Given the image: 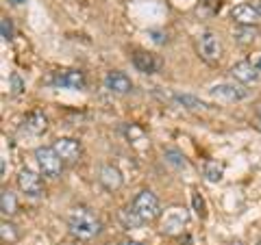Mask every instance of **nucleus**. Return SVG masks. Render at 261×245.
I'll return each mask as SVG.
<instances>
[{
    "mask_svg": "<svg viewBox=\"0 0 261 245\" xmlns=\"http://www.w3.org/2000/svg\"><path fill=\"white\" fill-rule=\"evenodd\" d=\"M68 230L76 241H92L102 232V222L87 206H72L68 213Z\"/></svg>",
    "mask_w": 261,
    "mask_h": 245,
    "instance_id": "nucleus-1",
    "label": "nucleus"
},
{
    "mask_svg": "<svg viewBox=\"0 0 261 245\" xmlns=\"http://www.w3.org/2000/svg\"><path fill=\"white\" fill-rule=\"evenodd\" d=\"M196 50H198L200 59L209 65H218L224 56V44L216 30H202L196 37Z\"/></svg>",
    "mask_w": 261,
    "mask_h": 245,
    "instance_id": "nucleus-2",
    "label": "nucleus"
},
{
    "mask_svg": "<svg viewBox=\"0 0 261 245\" xmlns=\"http://www.w3.org/2000/svg\"><path fill=\"white\" fill-rule=\"evenodd\" d=\"M130 206H133L135 213L144 219V224L157 222V219H161V213H163L161 202L152 189H142L133 200H130Z\"/></svg>",
    "mask_w": 261,
    "mask_h": 245,
    "instance_id": "nucleus-3",
    "label": "nucleus"
},
{
    "mask_svg": "<svg viewBox=\"0 0 261 245\" xmlns=\"http://www.w3.org/2000/svg\"><path fill=\"white\" fill-rule=\"evenodd\" d=\"M190 226V210L185 206H170L161 213L159 230L166 236H178L187 230Z\"/></svg>",
    "mask_w": 261,
    "mask_h": 245,
    "instance_id": "nucleus-4",
    "label": "nucleus"
},
{
    "mask_svg": "<svg viewBox=\"0 0 261 245\" xmlns=\"http://www.w3.org/2000/svg\"><path fill=\"white\" fill-rule=\"evenodd\" d=\"M35 161H37L39 174L44 178H50V180L61 178L65 163L61 161L59 154L55 152L53 145H39V148H35Z\"/></svg>",
    "mask_w": 261,
    "mask_h": 245,
    "instance_id": "nucleus-5",
    "label": "nucleus"
},
{
    "mask_svg": "<svg viewBox=\"0 0 261 245\" xmlns=\"http://www.w3.org/2000/svg\"><path fill=\"white\" fill-rule=\"evenodd\" d=\"M15 182H18V189L27 195V198H31V200H39L44 195V191H46L42 174H37V171H33L29 167H22L18 171Z\"/></svg>",
    "mask_w": 261,
    "mask_h": 245,
    "instance_id": "nucleus-6",
    "label": "nucleus"
},
{
    "mask_svg": "<svg viewBox=\"0 0 261 245\" xmlns=\"http://www.w3.org/2000/svg\"><path fill=\"white\" fill-rule=\"evenodd\" d=\"M53 148L61 157V161L65 163V165H76V163L81 161V157H83V145H81V141H79V139H74V137H59V139H55Z\"/></svg>",
    "mask_w": 261,
    "mask_h": 245,
    "instance_id": "nucleus-7",
    "label": "nucleus"
},
{
    "mask_svg": "<svg viewBox=\"0 0 261 245\" xmlns=\"http://www.w3.org/2000/svg\"><path fill=\"white\" fill-rule=\"evenodd\" d=\"M53 85L59 89H72V91H81L87 87L85 72L81 70H59L53 76Z\"/></svg>",
    "mask_w": 261,
    "mask_h": 245,
    "instance_id": "nucleus-8",
    "label": "nucleus"
},
{
    "mask_svg": "<svg viewBox=\"0 0 261 245\" xmlns=\"http://www.w3.org/2000/svg\"><path fill=\"white\" fill-rule=\"evenodd\" d=\"M209 94L220 102H242L248 98V91L238 83H218L209 89Z\"/></svg>",
    "mask_w": 261,
    "mask_h": 245,
    "instance_id": "nucleus-9",
    "label": "nucleus"
},
{
    "mask_svg": "<svg viewBox=\"0 0 261 245\" xmlns=\"http://www.w3.org/2000/svg\"><path fill=\"white\" fill-rule=\"evenodd\" d=\"M231 18L238 26H259L261 24V13L257 11L255 5H248V3L235 5L231 9Z\"/></svg>",
    "mask_w": 261,
    "mask_h": 245,
    "instance_id": "nucleus-10",
    "label": "nucleus"
},
{
    "mask_svg": "<svg viewBox=\"0 0 261 245\" xmlns=\"http://www.w3.org/2000/svg\"><path fill=\"white\" fill-rule=\"evenodd\" d=\"M105 87H107L111 94H116V96H126V94L133 91V80H130L124 72L111 70V72L105 74Z\"/></svg>",
    "mask_w": 261,
    "mask_h": 245,
    "instance_id": "nucleus-11",
    "label": "nucleus"
},
{
    "mask_svg": "<svg viewBox=\"0 0 261 245\" xmlns=\"http://www.w3.org/2000/svg\"><path fill=\"white\" fill-rule=\"evenodd\" d=\"M231 76L235 83H240V85H252L259 80L261 70L252 61H240L231 68Z\"/></svg>",
    "mask_w": 261,
    "mask_h": 245,
    "instance_id": "nucleus-12",
    "label": "nucleus"
},
{
    "mask_svg": "<svg viewBox=\"0 0 261 245\" xmlns=\"http://www.w3.org/2000/svg\"><path fill=\"white\" fill-rule=\"evenodd\" d=\"M98 182H100L107 191H118L122 189V185H124V176H122V171L116 167V165H100L98 169Z\"/></svg>",
    "mask_w": 261,
    "mask_h": 245,
    "instance_id": "nucleus-13",
    "label": "nucleus"
},
{
    "mask_svg": "<svg viewBox=\"0 0 261 245\" xmlns=\"http://www.w3.org/2000/svg\"><path fill=\"white\" fill-rule=\"evenodd\" d=\"M130 61H133L135 65V70L137 72H142V74H154V72H159V59L154 56L152 52L148 50H133V54H130Z\"/></svg>",
    "mask_w": 261,
    "mask_h": 245,
    "instance_id": "nucleus-14",
    "label": "nucleus"
},
{
    "mask_svg": "<svg viewBox=\"0 0 261 245\" xmlns=\"http://www.w3.org/2000/svg\"><path fill=\"white\" fill-rule=\"evenodd\" d=\"M46 128H48V117L42 111H33L27 115V119H24V130L31 135H42Z\"/></svg>",
    "mask_w": 261,
    "mask_h": 245,
    "instance_id": "nucleus-15",
    "label": "nucleus"
},
{
    "mask_svg": "<svg viewBox=\"0 0 261 245\" xmlns=\"http://www.w3.org/2000/svg\"><path fill=\"white\" fill-rule=\"evenodd\" d=\"M174 102L181 104V107L190 109V111H202V109H211L205 100H200V98H196L192 94H174Z\"/></svg>",
    "mask_w": 261,
    "mask_h": 245,
    "instance_id": "nucleus-16",
    "label": "nucleus"
},
{
    "mask_svg": "<svg viewBox=\"0 0 261 245\" xmlns=\"http://www.w3.org/2000/svg\"><path fill=\"white\" fill-rule=\"evenodd\" d=\"M120 222H122V226H124L126 230H137V228H142V226H144V219L135 213L130 204L120 210Z\"/></svg>",
    "mask_w": 261,
    "mask_h": 245,
    "instance_id": "nucleus-17",
    "label": "nucleus"
},
{
    "mask_svg": "<svg viewBox=\"0 0 261 245\" xmlns=\"http://www.w3.org/2000/svg\"><path fill=\"white\" fill-rule=\"evenodd\" d=\"M0 210L5 217H11L18 210V198L11 189H3V193H0Z\"/></svg>",
    "mask_w": 261,
    "mask_h": 245,
    "instance_id": "nucleus-18",
    "label": "nucleus"
},
{
    "mask_svg": "<svg viewBox=\"0 0 261 245\" xmlns=\"http://www.w3.org/2000/svg\"><path fill=\"white\" fill-rule=\"evenodd\" d=\"M0 236H3V243H9L13 245L15 241H20V230L18 226H15L11 219H3V224H0Z\"/></svg>",
    "mask_w": 261,
    "mask_h": 245,
    "instance_id": "nucleus-19",
    "label": "nucleus"
},
{
    "mask_svg": "<svg viewBox=\"0 0 261 245\" xmlns=\"http://www.w3.org/2000/svg\"><path fill=\"white\" fill-rule=\"evenodd\" d=\"M257 35H259V26H238L233 30V39L238 44H252L257 39Z\"/></svg>",
    "mask_w": 261,
    "mask_h": 245,
    "instance_id": "nucleus-20",
    "label": "nucleus"
},
{
    "mask_svg": "<svg viewBox=\"0 0 261 245\" xmlns=\"http://www.w3.org/2000/svg\"><path fill=\"white\" fill-rule=\"evenodd\" d=\"M163 159H166L168 165H172V167H176V169H185V167H187L185 154L178 152V150H174V148H168L166 152H163Z\"/></svg>",
    "mask_w": 261,
    "mask_h": 245,
    "instance_id": "nucleus-21",
    "label": "nucleus"
},
{
    "mask_svg": "<svg viewBox=\"0 0 261 245\" xmlns=\"http://www.w3.org/2000/svg\"><path fill=\"white\" fill-rule=\"evenodd\" d=\"M202 174H205V178L209 182H220L222 180V176H224V169L220 167L216 161H209L205 165V169H202Z\"/></svg>",
    "mask_w": 261,
    "mask_h": 245,
    "instance_id": "nucleus-22",
    "label": "nucleus"
},
{
    "mask_svg": "<svg viewBox=\"0 0 261 245\" xmlns=\"http://www.w3.org/2000/svg\"><path fill=\"white\" fill-rule=\"evenodd\" d=\"M192 204H194V210L198 213V217H207V204H205V200H202L198 189L192 191Z\"/></svg>",
    "mask_w": 261,
    "mask_h": 245,
    "instance_id": "nucleus-23",
    "label": "nucleus"
},
{
    "mask_svg": "<svg viewBox=\"0 0 261 245\" xmlns=\"http://www.w3.org/2000/svg\"><path fill=\"white\" fill-rule=\"evenodd\" d=\"M0 35H3V39L5 42H13V35H15V28H13V22L7 18L0 20Z\"/></svg>",
    "mask_w": 261,
    "mask_h": 245,
    "instance_id": "nucleus-24",
    "label": "nucleus"
},
{
    "mask_svg": "<svg viewBox=\"0 0 261 245\" xmlns=\"http://www.w3.org/2000/svg\"><path fill=\"white\" fill-rule=\"evenodd\" d=\"M11 85H13V87H11V91H13V94H20V91H22V80H20L18 74H13V76H11Z\"/></svg>",
    "mask_w": 261,
    "mask_h": 245,
    "instance_id": "nucleus-25",
    "label": "nucleus"
},
{
    "mask_svg": "<svg viewBox=\"0 0 261 245\" xmlns=\"http://www.w3.org/2000/svg\"><path fill=\"white\" fill-rule=\"evenodd\" d=\"M122 245H144V243H140V241H124Z\"/></svg>",
    "mask_w": 261,
    "mask_h": 245,
    "instance_id": "nucleus-26",
    "label": "nucleus"
},
{
    "mask_svg": "<svg viewBox=\"0 0 261 245\" xmlns=\"http://www.w3.org/2000/svg\"><path fill=\"white\" fill-rule=\"evenodd\" d=\"M252 63H255V65H257V68L261 70V52H259V59H255V61H252Z\"/></svg>",
    "mask_w": 261,
    "mask_h": 245,
    "instance_id": "nucleus-27",
    "label": "nucleus"
},
{
    "mask_svg": "<svg viewBox=\"0 0 261 245\" xmlns=\"http://www.w3.org/2000/svg\"><path fill=\"white\" fill-rule=\"evenodd\" d=\"M9 3H11V5H24L27 0H9Z\"/></svg>",
    "mask_w": 261,
    "mask_h": 245,
    "instance_id": "nucleus-28",
    "label": "nucleus"
},
{
    "mask_svg": "<svg viewBox=\"0 0 261 245\" xmlns=\"http://www.w3.org/2000/svg\"><path fill=\"white\" fill-rule=\"evenodd\" d=\"M255 7H257V11L261 13V0H257V3H255Z\"/></svg>",
    "mask_w": 261,
    "mask_h": 245,
    "instance_id": "nucleus-29",
    "label": "nucleus"
},
{
    "mask_svg": "<svg viewBox=\"0 0 261 245\" xmlns=\"http://www.w3.org/2000/svg\"><path fill=\"white\" fill-rule=\"evenodd\" d=\"M259 121H261V109H259Z\"/></svg>",
    "mask_w": 261,
    "mask_h": 245,
    "instance_id": "nucleus-30",
    "label": "nucleus"
}]
</instances>
